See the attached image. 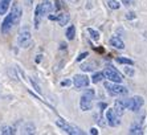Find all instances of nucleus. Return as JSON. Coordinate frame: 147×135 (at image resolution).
Segmentation results:
<instances>
[{
  "mask_svg": "<svg viewBox=\"0 0 147 135\" xmlns=\"http://www.w3.org/2000/svg\"><path fill=\"white\" fill-rule=\"evenodd\" d=\"M17 45L21 48H31L32 45V34H31V30L28 27H23L17 34Z\"/></svg>",
  "mask_w": 147,
  "mask_h": 135,
  "instance_id": "nucleus-1",
  "label": "nucleus"
},
{
  "mask_svg": "<svg viewBox=\"0 0 147 135\" xmlns=\"http://www.w3.org/2000/svg\"><path fill=\"white\" fill-rule=\"evenodd\" d=\"M105 89L107 90V93H109L111 97H118V95H126L127 93H129V90H127L125 86H122V85L117 84V82H111L107 80L106 82H105Z\"/></svg>",
  "mask_w": 147,
  "mask_h": 135,
  "instance_id": "nucleus-2",
  "label": "nucleus"
},
{
  "mask_svg": "<svg viewBox=\"0 0 147 135\" xmlns=\"http://www.w3.org/2000/svg\"><path fill=\"white\" fill-rule=\"evenodd\" d=\"M56 125L61 128L62 131H65L66 134H70V135H82L84 134V131H82L80 127H77V126H74V125H70L69 122H66L65 119H62V118H58L57 121H56Z\"/></svg>",
  "mask_w": 147,
  "mask_h": 135,
  "instance_id": "nucleus-3",
  "label": "nucleus"
},
{
  "mask_svg": "<svg viewBox=\"0 0 147 135\" xmlns=\"http://www.w3.org/2000/svg\"><path fill=\"white\" fill-rule=\"evenodd\" d=\"M103 74H105V78H107L109 81L111 82H117V84H121L123 81V76L119 72L114 69V68H105V70H103Z\"/></svg>",
  "mask_w": 147,
  "mask_h": 135,
  "instance_id": "nucleus-4",
  "label": "nucleus"
},
{
  "mask_svg": "<svg viewBox=\"0 0 147 135\" xmlns=\"http://www.w3.org/2000/svg\"><path fill=\"white\" fill-rule=\"evenodd\" d=\"M144 105V99L140 95H134L133 98H129V103H127V109L131 111L137 113L140 110V107Z\"/></svg>",
  "mask_w": 147,
  "mask_h": 135,
  "instance_id": "nucleus-5",
  "label": "nucleus"
},
{
  "mask_svg": "<svg viewBox=\"0 0 147 135\" xmlns=\"http://www.w3.org/2000/svg\"><path fill=\"white\" fill-rule=\"evenodd\" d=\"M90 84V78L86 74H76L73 77V85L77 89H85Z\"/></svg>",
  "mask_w": 147,
  "mask_h": 135,
  "instance_id": "nucleus-6",
  "label": "nucleus"
},
{
  "mask_svg": "<svg viewBox=\"0 0 147 135\" xmlns=\"http://www.w3.org/2000/svg\"><path fill=\"white\" fill-rule=\"evenodd\" d=\"M127 103H129V98H123V99H115L114 102V111L118 117H122L123 111L127 109Z\"/></svg>",
  "mask_w": 147,
  "mask_h": 135,
  "instance_id": "nucleus-7",
  "label": "nucleus"
},
{
  "mask_svg": "<svg viewBox=\"0 0 147 135\" xmlns=\"http://www.w3.org/2000/svg\"><path fill=\"white\" fill-rule=\"evenodd\" d=\"M106 119H107L109 126H111V127H117L121 123V117H118L115 114L114 109H107L106 110Z\"/></svg>",
  "mask_w": 147,
  "mask_h": 135,
  "instance_id": "nucleus-8",
  "label": "nucleus"
},
{
  "mask_svg": "<svg viewBox=\"0 0 147 135\" xmlns=\"http://www.w3.org/2000/svg\"><path fill=\"white\" fill-rule=\"evenodd\" d=\"M80 107L82 111H89L93 107V98L86 94H82L81 99H80Z\"/></svg>",
  "mask_w": 147,
  "mask_h": 135,
  "instance_id": "nucleus-9",
  "label": "nucleus"
},
{
  "mask_svg": "<svg viewBox=\"0 0 147 135\" xmlns=\"http://www.w3.org/2000/svg\"><path fill=\"white\" fill-rule=\"evenodd\" d=\"M13 19H12V15H11V12L7 15V17H4L3 23H1V33H8L11 29H12V27H13Z\"/></svg>",
  "mask_w": 147,
  "mask_h": 135,
  "instance_id": "nucleus-10",
  "label": "nucleus"
},
{
  "mask_svg": "<svg viewBox=\"0 0 147 135\" xmlns=\"http://www.w3.org/2000/svg\"><path fill=\"white\" fill-rule=\"evenodd\" d=\"M11 15H12V19H13V24L17 25L20 23V19H21V15H23V9L19 4H13V7L11 9Z\"/></svg>",
  "mask_w": 147,
  "mask_h": 135,
  "instance_id": "nucleus-11",
  "label": "nucleus"
},
{
  "mask_svg": "<svg viewBox=\"0 0 147 135\" xmlns=\"http://www.w3.org/2000/svg\"><path fill=\"white\" fill-rule=\"evenodd\" d=\"M45 16L44 11H42V8H41L40 4H37L36 5V8H34V17H33V21H34V28L37 29L38 25L41 24V20H42V17Z\"/></svg>",
  "mask_w": 147,
  "mask_h": 135,
  "instance_id": "nucleus-12",
  "label": "nucleus"
},
{
  "mask_svg": "<svg viewBox=\"0 0 147 135\" xmlns=\"http://www.w3.org/2000/svg\"><path fill=\"white\" fill-rule=\"evenodd\" d=\"M97 66H98V64H97L96 61H88V62L81 64V70H84V72H93V70H96Z\"/></svg>",
  "mask_w": 147,
  "mask_h": 135,
  "instance_id": "nucleus-13",
  "label": "nucleus"
},
{
  "mask_svg": "<svg viewBox=\"0 0 147 135\" xmlns=\"http://www.w3.org/2000/svg\"><path fill=\"white\" fill-rule=\"evenodd\" d=\"M109 43L111 47L117 48V49H123V48H125V43H123L119 37H117V36H113V37L109 40Z\"/></svg>",
  "mask_w": 147,
  "mask_h": 135,
  "instance_id": "nucleus-14",
  "label": "nucleus"
},
{
  "mask_svg": "<svg viewBox=\"0 0 147 135\" xmlns=\"http://www.w3.org/2000/svg\"><path fill=\"white\" fill-rule=\"evenodd\" d=\"M34 131H36V127H34V125L32 122H27L21 127V132L23 134H34Z\"/></svg>",
  "mask_w": 147,
  "mask_h": 135,
  "instance_id": "nucleus-15",
  "label": "nucleus"
},
{
  "mask_svg": "<svg viewBox=\"0 0 147 135\" xmlns=\"http://www.w3.org/2000/svg\"><path fill=\"white\" fill-rule=\"evenodd\" d=\"M41 8H42V11H44V14L45 15H49L53 11V5H52V3L49 1V0H42L40 3Z\"/></svg>",
  "mask_w": 147,
  "mask_h": 135,
  "instance_id": "nucleus-16",
  "label": "nucleus"
},
{
  "mask_svg": "<svg viewBox=\"0 0 147 135\" xmlns=\"http://www.w3.org/2000/svg\"><path fill=\"white\" fill-rule=\"evenodd\" d=\"M11 0H0V16L7 14V11L9 9Z\"/></svg>",
  "mask_w": 147,
  "mask_h": 135,
  "instance_id": "nucleus-17",
  "label": "nucleus"
},
{
  "mask_svg": "<svg viewBox=\"0 0 147 135\" xmlns=\"http://www.w3.org/2000/svg\"><path fill=\"white\" fill-rule=\"evenodd\" d=\"M129 132H130V134H135V135H140L142 132H143L140 123H137V122L133 123V125L130 126V128H129Z\"/></svg>",
  "mask_w": 147,
  "mask_h": 135,
  "instance_id": "nucleus-18",
  "label": "nucleus"
},
{
  "mask_svg": "<svg viewBox=\"0 0 147 135\" xmlns=\"http://www.w3.org/2000/svg\"><path fill=\"white\" fill-rule=\"evenodd\" d=\"M58 23V25L60 27H64V25H66V24L69 23V15L66 14H58L57 15V20H56Z\"/></svg>",
  "mask_w": 147,
  "mask_h": 135,
  "instance_id": "nucleus-19",
  "label": "nucleus"
},
{
  "mask_svg": "<svg viewBox=\"0 0 147 135\" xmlns=\"http://www.w3.org/2000/svg\"><path fill=\"white\" fill-rule=\"evenodd\" d=\"M0 134L13 135V134H16V128L12 127V126H1V127H0Z\"/></svg>",
  "mask_w": 147,
  "mask_h": 135,
  "instance_id": "nucleus-20",
  "label": "nucleus"
},
{
  "mask_svg": "<svg viewBox=\"0 0 147 135\" xmlns=\"http://www.w3.org/2000/svg\"><path fill=\"white\" fill-rule=\"evenodd\" d=\"M65 36H66V38L68 40H74V37H76V27L74 25H70V27L66 29V32H65Z\"/></svg>",
  "mask_w": 147,
  "mask_h": 135,
  "instance_id": "nucleus-21",
  "label": "nucleus"
},
{
  "mask_svg": "<svg viewBox=\"0 0 147 135\" xmlns=\"http://www.w3.org/2000/svg\"><path fill=\"white\" fill-rule=\"evenodd\" d=\"M115 61L118 62V64L127 65V66H133V65H134V61L130 60V58H127V57H117Z\"/></svg>",
  "mask_w": 147,
  "mask_h": 135,
  "instance_id": "nucleus-22",
  "label": "nucleus"
},
{
  "mask_svg": "<svg viewBox=\"0 0 147 135\" xmlns=\"http://www.w3.org/2000/svg\"><path fill=\"white\" fill-rule=\"evenodd\" d=\"M105 78V74H103V72H97V73H94V74L92 76V82L93 84H98V82H101Z\"/></svg>",
  "mask_w": 147,
  "mask_h": 135,
  "instance_id": "nucleus-23",
  "label": "nucleus"
},
{
  "mask_svg": "<svg viewBox=\"0 0 147 135\" xmlns=\"http://www.w3.org/2000/svg\"><path fill=\"white\" fill-rule=\"evenodd\" d=\"M86 30H88V33L90 34V37H92L94 41H98L99 40V33L97 32L96 29H93V28H88Z\"/></svg>",
  "mask_w": 147,
  "mask_h": 135,
  "instance_id": "nucleus-24",
  "label": "nucleus"
},
{
  "mask_svg": "<svg viewBox=\"0 0 147 135\" xmlns=\"http://www.w3.org/2000/svg\"><path fill=\"white\" fill-rule=\"evenodd\" d=\"M94 119H96L97 125L101 126V127H103V126L106 125V123H105V121H103V117L99 114V113H96V114H94Z\"/></svg>",
  "mask_w": 147,
  "mask_h": 135,
  "instance_id": "nucleus-25",
  "label": "nucleus"
},
{
  "mask_svg": "<svg viewBox=\"0 0 147 135\" xmlns=\"http://www.w3.org/2000/svg\"><path fill=\"white\" fill-rule=\"evenodd\" d=\"M107 4H109V7L111 8V9H119V7H121V4L118 3L117 0H109Z\"/></svg>",
  "mask_w": 147,
  "mask_h": 135,
  "instance_id": "nucleus-26",
  "label": "nucleus"
},
{
  "mask_svg": "<svg viewBox=\"0 0 147 135\" xmlns=\"http://www.w3.org/2000/svg\"><path fill=\"white\" fill-rule=\"evenodd\" d=\"M29 81H31V84H32V86H33V89L36 91H37L38 94H41V89H40V86H38V84L36 81H34V78H32V77H29Z\"/></svg>",
  "mask_w": 147,
  "mask_h": 135,
  "instance_id": "nucleus-27",
  "label": "nucleus"
},
{
  "mask_svg": "<svg viewBox=\"0 0 147 135\" xmlns=\"http://www.w3.org/2000/svg\"><path fill=\"white\" fill-rule=\"evenodd\" d=\"M88 56H89V53H88V52H82V53H80L78 57H77V62H81V61L85 60Z\"/></svg>",
  "mask_w": 147,
  "mask_h": 135,
  "instance_id": "nucleus-28",
  "label": "nucleus"
},
{
  "mask_svg": "<svg viewBox=\"0 0 147 135\" xmlns=\"http://www.w3.org/2000/svg\"><path fill=\"white\" fill-rule=\"evenodd\" d=\"M123 70H125V73H126L127 76H130V77H133L134 73H135L133 68H123Z\"/></svg>",
  "mask_w": 147,
  "mask_h": 135,
  "instance_id": "nucleus-29",
  "label": "nucleus"
},
{
  "mask_svg": "<svg viewBox=\"0 0 147 135\" xmlns=\"http://www.w3.org/2000/svg\"><path fill=\"white\" fill-rule=\"evenodd\" d=\"M122 1V4L125 5V7H130V5H133V0H121Z\"/></svg>",
  "mask_w": 147,
  "mask_h": 135,
  "instance_id": "nucleus-30",
  "label": "nucleus"
},
{
  "mask_svg": "<svg viewBox=\"0 0 147 135\" xmlns=\"http://www.w3.org/2000/svg\"><path fill=\"white\" fill-rule=\"evenodd\" d=\"M73 81H70V80H64V81L61 82V86H72Z\"/></svg>",
  "mask_w": 147,
  "mask_h": 135,
  "instance_id": "nucleus-31",
  "label": "nucleus"
},
{
  "mask_svg": "<svg viewBox=\"0 0 147 135\" xmlns=\"http://www.w3.org/2000/svg\"><path fill=\"white\" fill-rule=\"evenodd\" d=\"M126 19H127V20H133V19H135V14H134V12H127V14H126Z\"/></svg>",
  "mask_w": 147,
  "mask_h": 135,
  "instance_id": "nucleus-32",
  "label": "nucleus"
},
{
  "mask_svg": "<svg viewBox=\"0 0 147 135\" xmlns=\"http://www.w3.org/2000/svg\"><path fill=\"white\" fill-rule=\"evenodd\" d=\"M106 107H107V105L105 103V102H99V103H98V109H99V110H103V109H106Z\"/></svg>",
  "mask_w": 147,
  "mask_h": 135,
  "instance_id": "nucleus-33",
  "label": "nucleus"
},
{
  "mask_svg": "<svg viewBox=\"0 0 147 135\" xmlns=\"http://www.w3.org/2000/svg\"><path fill=\"white\" fill-rule=\"evenodd\" d=\"M48 17H49V20H52V21H56V20H57V15H51V14H49Z\"/></svg>",
  "mask_w": 147,
  "mask_h": 135,
  "instance_id": "nucleus-34",
  "label": "nucleus"
},
{
  "mask_svg": "<svg viewBox=\"0 0 147 135\" xmlns=\"http://www.w3.org/2000/svg\"><path fill=\"white\" fill-rule=\"evenodd\" d=\"M90 134H93V135H98V130H97L96 127H93V128H90Z\"/></svg>",
  "mask_w": 147,
  "mask_h": 135,
  "instance_id": "nucleus-35",
  "label": "nucleus"
},
{
  "mask_svg": "<svg viewBox=\"0 0 147 135\" xmlns=\"http://www.w3.org/2000/svg\"><path fill=\"white\" fill-rule=\"evenodd\" d=\"M25 7H27L28 9L32 7V0H25Z\"/></svg>",
  "mask_w": 147,
  "mask_h": 135,
  "instance_id": "nucleus-36",
  "label": "nucleus"
},
{
  "mask_svg": "<svg viewBox=\"0 0 147 135\" xmlns=\"http://www.w3.org/2000/svg\"><path fill=\"white\" fill-rule=\"evenodd\" d=\"M60 49H61V51H65L66 49V43H60Z\"/></svg>",
  "mask_w": 147,
  "mask_h": 135,
  "instance_id": "nucleus-37",
  "label": "nucleus"
},
{
  "mask_svg": "<svg viewBox=\"0 0 147 135\" xmlns=\"http://www.w3.org/2000/svg\"><path fill=\"white\" fill-rule=\"evenodd\" d=\"M69 1H70V3H76V1H77V0H69Z\"/></svg>",
  "mask_w": 147,
  "mask_h": 135,
  "instance_id": "nucleus-38",
  "label": "nucleus"
}]
</instances>
